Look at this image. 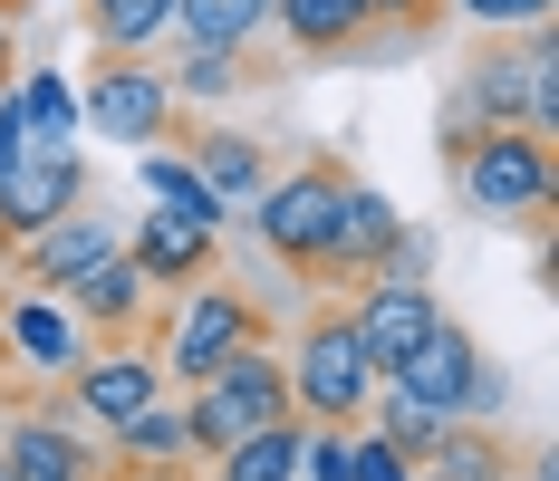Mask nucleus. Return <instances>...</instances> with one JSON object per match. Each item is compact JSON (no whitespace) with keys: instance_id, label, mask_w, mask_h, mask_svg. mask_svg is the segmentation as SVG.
<instances>
[{"instance_id":"f257e3e1","label":"nucleus","mask_w":559,"mask_h":481,"mask_svg":"<svg viewBox=\"0 0 559 481\" xmlns=\"http://www.w3.org/2000/svg\"><path fill=\"white\" fill-rule=\"evenodd\" d=\"M444 173H453V193L492 221H540L559 203V155L531 125H463V116H444Z\"/></svg>"},{"instance_id":"f03ea898","label":"nucleus","mask_w":559,"mask_h":481,"mask_svg":"<svg viewBox=\"0 0 559 481\" xmlns=\"http://www.w3.org/2000/svg\"><path fill=\"white\" fill-rule=\"evenodd\" d=\"M337 193H347V164L337 155H299L289 173H271L251 193V231L309 299H337L329 289V241H337Z\"/></svg>"},{"instance_id":"7ed1b4c3","label":"nucleus","mask_w":559,"mask_h":481,"mask_svg":"<svg viewBox=\"0 0 559 481\" xmlns=\"http://www.w3.org/2000/svg\"><path fill=\"white\" fill-rule=\"evenodd\" d=\"M251 337H271V309H261V289H241V279H193V289H174L165 309H155V357H165V385H203V375L223 366L231 347H251Z\"/></svg>"},{"instance_id":"20e7f679","label":"nucleus","mask_w":559,"mask_h":481,"mask_svg":"<svg viewBox=\"0 0 559 481\" xmlns=\"http://www.w3.org/2000/svg\"><path fill=\"white\" fill-rule=\"evenodd\" d=\"M280 366H289L299 424H357L367 395H377V366H367V347H357V327H347V299H319V309L299 318V337L280 347Z\"/></svg>"},{"instance_id":"39448f33","label":"nucleus","mask_w":559,"mask_h":481,"mask_svg":"<svg viewBox=\"0 0 559 481\" xmlns=\"http://www.w3.org/2000/svg\"><path fill=\"white\" fill-rule=\"evenodd\" d=\"M0 462L10 481H107V443L58 405V385L0 375Z\"/></svg>"},{"instance_id":"423d86ee","label":"nucleus","mask_w":559,"mask_h":481,"mask_svg":"<svg viewBox=\"0 0 559 481\" xmlns=\"http://www.w3.org/2000/svg\"><path fill=\"white\" fill-rule=\"evenodd\" d=\"M453 116L463 125H531V135H559V58H550V20L531 29V49H483L453 87Z\"/></svg>"},{"instance_id":"0eeeda50","label":"nucleus","mask_w":559,"mask_h":481,"mask_svg":"<svg viewBox=\"0 0 559 481\" xmlns=\"http://www.w3.org/2000/svg\"><path fill=\"white\" fill-rule=\"evenodd\" d=\"M183 116L193 107L174 97V77L145 49H97V68H87V125L107 145H174Z\"/></svg>"},{"instance_id":"6e6552de","label":"nucleus","mask_w":559,"mask_h":481,"mask_svg":"<svg viewBox=\"0 0 559 481\" xmlns=\"http://www.w3.org/2000/svg\"><path fill=\"white\" fill-rule=\"evenodd\" d=\"M155 395H165V357H155V337H116V347H87L78 366L58 375V405H68L87 433H116L126 414H145Z\"/></svg>"},{"instance_id":"1a4fd4ad","label":"nucleus","mask_w":559,"mask_h":481,"mask_svg":"<svg viewBox=\"0 0 559 481\" xmlns=\"http://www.w3.org/2000/svg\"><path fill=\"white\" fill-rule=\"evenodd\" d=\"M126 251V221H107L97 203H78V213H58V221H39V231H20L10 251H0V269H10V289H68L78 269H97V261H116Z\"/></svg>"},{"instance_id":"9d476101","label":"nucleus","mask_w":559,"mask_h":481,"mask_svg":"<svg viewBox=\"0 0 559 481\" xmlns=\"http://www.w3.org/2000/svg\"><path fill=\"white\" fill-rule=\"evenodd\" d=\"M435 318H444V299H435L425 279H357V289H347V327H357V347H367L377 385L435 337Z\"/></svg>"},{"instance_id":"9b49d317","label":"nucleus","mask_w":559,"mask_h":481,"mask_svg":"<svg viewBox=\"0 0 559 481\" xmlns=\"http://www.w3.org/2000/svg\"><path fill=\"white\" fill-rule=\"evenodd\" d=\"M78 203H97V173L78 145H20V164L0 173V251L20 241V231H39V221L78 213Z\"/></svg>"},{"instance_id":"f8f14e48","label":"nucleus","mask_w":559,"mask_h":481,"mask_svg":"<svg viewBox=\"0 0 559 481\" xmlns=\"http://www.w3.org/2000/svg\"><path fill=\"white\" fill-rule=\"evenodd\" d=\"M271 29L299 68H337L386 49V0H271Z\"/></svg>"},{"instance_id":"ddd939ff","label":"nucleus","mask_w":559,"mask_h":481,"mask_svg":"<svg viewBox=\"0 0 559 481\" xmlns=\"http://www.w3.org/2000/svg\"><path fill=\"white\" fill-rule=\"evenodd\" d=\"M126 261H135V279H145L155 299H174V289H193V279H213V269H223V231L155 203L145 221H126Z\"/></svg>"},{"instance_id":"4468645a","label":"nucleus","mask_w":559,"mask_h":481,"mask_svg":"<svg viewBox=\"0 0 559 481\" xmlns=\"http://www.w3.org/2000/svg\"><path fill=\"white\" fill-rule=\"evenodd\" d=\"M58 299H68V318L87 327V347H116V337H155V309H165V299L135 279V261H126V251H116V261H97V269H78Z\"/></svg>"},{"instance_id":"2eb2a0df","label":"nucleus","mask_w":559,"mask_h":481,"mask_svg":"<svg viewBox=\"0 0 559 481\" xmlns=\"http://www.w3.org/2000/svg\"><path fill=\"white\" fill-rule=\"evenodd\" d=\"M0 357L29 375H68L87 357V327L68 318V299H49V289H10L0 299Z\"/></svg>"},{"instance_id":"dca6fc26","label":"nucleus","mask_w":559,"mask_h":481,"mask_svg":"<svg viewBox=\"0 0 559 481\" xmlns=\"http://www.w3.org/2000/svg\"><path fill=\"white\" fill-rule=\"evenodd\" d=\"M183 164H193V183L231 213H251V193L271 183V155H261V135H241V125H193L183 116Z\"/></svg>"},{"instance_id":"f3484780","label":"nucleus","mask_w":559,"mask_h":481,"mask_svg":"<svg viewBox=\"0 0 559 481\" xmlns=\"http://www.w3.org/2000/svg\"><path fill=\"white\" fill-rule=\"evenodd\" d=\"M395 231H405L395 203L377 193V183H357V173H347V193H337V241H329V289H337V299H347L357 279H377V269H386Z\"/></svg>"},{"instance_id":"a211bd4d","label":"nucleus","mask_w":559,"mask_h":481,"mask_svg":"<svg viewBox=\"0 0 559 481\" xmlns=\"http://www.w3.org/2000/svg\"><path fill=\"white\" fill-rule=\"evenodd\" d=\"M473 375H483V337H473V327L444 309V318H435V337H425V347H415V357H405L386 385H395V395H415V405H435V414H453Z\"/></svg>"},{"instance_id":"6ab92c4d","label":"nucleus","mask_w":559,"mask_h":481,"mask_svg":"<svg viewBox=\"0 0 559 481\" xmlns=\"http://www.w3.org/2000/svg\"><path fill=\"white\" fill-rule=\"evenodd\" d=\"M540 462L531 443H511L502 424H444L435 443H425V462L415 472H435V481H521Z\"/></svg>"},{"instance_id":"aec40b11","label":"nucleus","mask_w":559,"mask_h":481,"mask_svg":"<svg viewBox=\"0 0 559 481\" xmlns=\"http://www.w3.org/2000/svg\"><path fill=\"white\" fill-rule=\"evenodd\" d=\"M299 443H309V424H299V414L251 424L241 443H223V453L203 462V481H299Z\"/></svg>"},{"instance_id":"412c9836","label":"nucleus","mask_w":559,"mask_h":481,"mask_svg":"<svg viewBox=\"0 0 559 481\" xmlns=\"http://www.w3.org/2000/svg\"><path fill=\"white\" fill-rule=\"evenodd\" d=\"M271 29V0H174V29L183 49H261Z\"/></svg>"},{"instance_id":"4be33fe9","label":"nucleus","mask_w":559,"mask_h":481,"mask_svg":"<svg viewBox=\"0 0 559 481\" xmlns=\"http://www.w3.org/2000/svg\"><path fill=\"white\" fill-rule=\"evenodd\" d=\"M165 77H174V97L193 107V97H241V87H261V77H280V68H261L251 49H183V39H174Z\"/></svg>"},{"instance_id":"5701e85b","label":"nucleus","mask_w":559,"mask_h":481,"mask_svg":"<svg viewBox=\"0 0 559 481\" xmlns=\"http://www.w3.org/2000/svg\"><path fill=\"white\" fill-rule=\"evenodd\" d=\"M87 10V39L97 49H155L174 29V0H78Z\"/></svg>"},{"instance_id":"b1692460","label":"nucleus","mask_w":559,"mask_h":481,"mask_svg":"<svg viewBox=\"0 0 559 481\" xmlns=\"http://www.w3.org/2000/svg\"><path fill=\"white\" fill-rule=\"evenodd\" d=\"M145 193H155L165 213H183V221H213V231H223V203H213V193L193 183V164H174V155H145Z\"/></svg>"},{"instance_id":"393cba45","label":"nucleus","mask_w":559,"mask_h":481,"mask_svg":"<svg viewBox=\"0 0 559 481\" xmlns=\"http://www.w3.org/2000/svg\"><path fill=\"white\" fill-rule=\"evenodd\" d=\"M20 116H29V145H78V107H68V87H58V77H29Z\"/></svg>"},{"instance_id":"a878e982","label":"nucleus","mask_w":559,"mask_h":481,"mask_svg":"<svg viewBox=\"0 0 559 481\" xmlns=\"http://www.w3.org/2000/svg\"><path fill=\"white\" fill-rule=\"evenodd\" d=\"M473 29H540V20H559V0H453Z\"/></svg>"},{"instance_id":"bb28decb","label":"nucleus","mask_w":559,"mask_h":481,"mask_svg":"<svg viewBox=\"0 0 559 481\" xmlns=\"http://www.w3.org/2000/svg\"><path fill=\"white\" fill-rule=\"evenodd\" d=\"M20 87V20H0V97Z\"/></svg>"},{"instance_id":"cd10ccee","label":"nucleus","mask_w":559,"mask_h":481,"mask_svg":"<svg viewBox=\"0 0 559 481\" xmlns=\"http://www.w3.org/2000/svg\"><path fill=\"white\" fill-rule=\"evenodd\" d=\"M29 10H39V0H0V20H29Z\"/></svg>"},{"instance_id":"c85d7f7f","label":"nucleus","mask_w":559,"mask_h":481,"mask_svg":"<svg viewBox=\"0 0 559 481\" xmlns=\"http://www.w3.org/2000/svg\"><path fill=\"white\" fill-rule=\"evenodd\" d=\"M0 481H10V462H0Z\"/></svg>"},{"instance_id":"c756f323","label":"nucleus","mask_w":559,"mask_h":481,"mask_svg":"<svg viewBox=\"0 0 559 481\" xmlns=\"http://www.w3.org/2000/svg\"><path fill=\"white\" fill-rule=\"evenodd\" d=\"M415 481H435V472H415Z\"/></svg>"}]
</instances>
